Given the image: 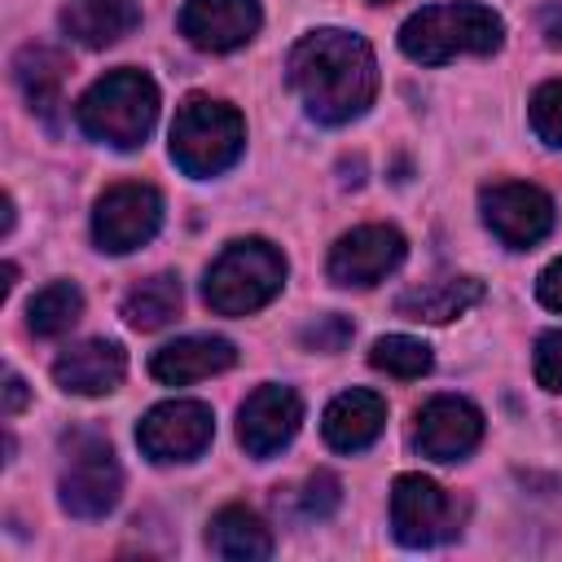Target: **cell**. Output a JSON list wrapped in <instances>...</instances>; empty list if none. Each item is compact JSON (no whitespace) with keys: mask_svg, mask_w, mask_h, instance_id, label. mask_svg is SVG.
I'll return each mask as SVG.
<instances>
[{"mask_svg":"<svg viewBox=\"0 0 562 562\" xmlns=\"http://www.w3.org/2000/svg\"><path fill=\"white\" fill-rule=\"evenodd\" d=\"M303 426V400L290 386H259L255 395H246L241 413H237V439L250 457L268 461L277 457Z\"/></svg>","mask_w":562,"mask_h":562,"instance_id":"4fadbf2b","label":"cell"},{"mask_svg":"<svg viewBox=\"0 0 562 562\" xmlns=\"http://www.w3.org/2000/svg\"><path fill=\"white\" fill-rule=\"evenodd\" d=\"M281 285H285V255L263 237H237L206 268L202 299L220 316H250L263 303H272Z\"/></svg>","mask_w":562,"mask_h":562,"instance_id":"277c9868","label":"cell"},{"mask_svg":"<svg viewBox=\"0 0 562 562\" xmlns=\"http://www.w3.org/2000/svg\"><path fill=\"white\" fill-rule=\"evenodd\" d=\"M79 316H83V294H79V285H75V281H53V285H44V290L31 299V307H26V329H31L35 338H61Z\"/></svg>","mask_w":562,"mask_h":562,"instance_id":"603a6c76","label":"cell"},{"mask_svg":"<svg viewBox=\"0 0 562 562\" xmlns=\"http://www.w3.org/2000/svg\"><path fill=\"white\" fill-rule=\"evenodd\" d=\"M211 435H215V413L202 400H162L136 426L140 452L158 465L193 461L211 443Z\"/></svg>","mask_w":562,"mask_h":562,"instance_id":"30bf717a","label":"cell"},{"mask_svg":"<svg viewBox=\"0 0 562 562\" xmlns=\"http://www.w3.org/2000/svg\"><path fill=\"white\" fill-rule=\"evenodd\" d=\"M369 364H373L378 373H391V378H422V373H430L435 356H430V347H426L422 338L386 334V338H378V342L369 347Z\"/></svg>","mask_w":562,"mask_h":562,"instance_id":"cb8c5ba5","label":"cell"},{"mask_svg":"<svg viewBox=\"0 0 562 562\" xmlns=\"http://www.w3.org/2000/svg\"><path fill=\"white\" fill-rule=\"evenodd\" d=\"M483 439V413L465 395H435L417 408L413 448L430 461H461Z\"/></svg>","mask_w":562,"mask_h":562,"instance_id":"7c38bea8","label":"cell"},{"mask_svg":"<svg viewBox=\"0 0 562 562\" xmlns=\"http://www.w3.org/2000/svg\"><path fill=\"white\" fill-rule=\"evenodd\" d=\"M505 40V22L474 0H448V4H426L400 26V48L404 57L422 66H443L461 53L487 57Z\"/></svg>","mask_w":562,"mask_h":562,"instance_id":"7a4b0ae2","label":"cell"},{"mask_svg":"<svg viewBox=\"0 0 562 562\" xmlns=\"http://www.w3.org/2000/svg\"><path fill=\"white\" fill-rule=\"evenodd\" d=\"M536 299H540L549 312H562V259H553V263L540 272V281H536Z\"/></svg>","mask_w":562,"mask_h":562,"instance_id":"f1b7e54d","label":"cell"},{"mask_svg":"<svg viewBox=\"0 0 562 562\" xmlns=\"http://www.w3.org/2000/svg\"><path fill=\"white\" fill-rule=\"evenodd\" d=\"M347 342H351V321L338 316V312L316 316V321L303 329V347H307V351H325V356H334V351H342Z\"/></svg>","mask_w":562,"mask_h":562,"instance_id":"4316f807","label":"cell"},{"mask_svg":"<svg viewBox=\"0 0 562 562\" xmlns=\"http://www.w3.org/2000/svg\"><path fill=\"white\" fill-rule=\"evenodd\" d=\"M246 149V123L228 101L215 97H184L171 123V158L184 176H220Z\"/></svg>","mask_w":562,"mask_h":562,"instance_id":"5b68a950","label":"cell"},{"mask_svg":"<svg viewBox=\"0 0 562 562\" xmlns=\"http://www.w3.org/2000/svg\"><path fill=\"white\" fill-rule=\"evenodd\" d=\"M127 373V356L110 338H83L53 360V382L66 395H110Z\"/></svg>","mask_w":562,"mask_h":562,"instance_id":"9a60e30c","label":"cell"},{"mask_svg":"<svg viewBox=\"0 0 562 562\" xmlns=\"http://www.w3.org/2000/svg\"><path fill=\"white\" fill-rule=\"evenodd\" d=\"M540 26H544V40H549L553 48H562V4H549V9L540 13Z\"/></svg>","mask_w":562,"mask_h":562,"instance_id":"4dcf8cb0","label":"cell"},{"mask_svg":"<svg viewBox=\"0 0 562 562\" xmlns=\"http://www.w3.org/2000/svg\"><path fill=\"white\" fill-rule=\"evenodd\" d=\"M136 22H140L136 0H70L61 9V31L83 48L119 44Z\"/></svg>","mask_w":562,"mask_h":562,"instance_id":"d6986e66","label":"cell"},{"mask_svg":"<svg viewBox=\"0 0 562 562\" xmlns=\"http://www.w3.org/2000/svg\"><path fill=\"white\" fill-rule=\"evenodd\" d=\"M531 364H536V382H540L544 391L562 395V329H549V334L536 338Z\"/></svg>","mask_w":562,"mask_h":562,"instance_id":"83f0119b","label":"cell"},{"mask_svg":"<svg viewBox=\"0 0 562 562\" xmlns=\"http://www.w3.org/2000/svg\"><path fill=\"white\" fill-rule=\"evenodd\" d=\"M176 312H180V277L176 272H158V277L132 285L127 299H123V321L140 334L171 325Z\"/></svg>","mask_w":562,"mask_h":562,"instance_id":"7402d4cb","label":"cell"},{"mask_svg":"<svg viewBox=\"0 0 562 562\" xmlns=\"http://www.w3.org/2000/svg\"><path fill=\"white\" fill-rule=\"evenodd\" d=\"M479 299H483V281L479 277H439V281H422V285L404 290L395 299V312L408 316V321L448 325V321L465 316Z\"/></svg>","mask_w":562,"mask_h":562,"instance_id":"ac0fdd59","label":"cell"},{"mask_svg":"<svg viewBox=\"0 0 562 562\" xmlns=\"http://www.w3.org/2000/svg\"><path fill=\"white\" fill-rule=\"evenodd\" d=\"M483 224L509 250H527L553 233V198L522 180H496L479 193Z\"/></svg>","mask_w":562,"mask_h":562,"instance_id":"ba28073f","label":"cell"},{"mask_svg":"<svg viewBox=\"0 0 562 562\" xmlns=\"http://www.w3.org/2000/svg\"><path fill=\"white\" fill-rule=\"evenodd\" d=\"M158 224H162V193L140 180L105 189L92 211V237L105 255H127L145 246L158 233Z\"/></svg>","mask_w":562,"mask_h":562,"instance_id":"9c48e42d","label":"cell"},{"mask_svg":"<svg viewBox=\"0 0 562 562\" xmlns=\"http://www.w3.org/2000/svg\"><path fill=\"white\" fill-rule=\"evenodd\" d=\"M391 531L404 549H430L461 531V509L435 479L400 474L391 483Z\"/></svg>","mask_w":562,"mask_h":562,"instance_id":"8992f818","label":"cell"},{"mask_svg":"<svg viewBox=\"0 0 562 562\" xmlns=\"http://www.w3.org/2000/svg\"><path fill=\"white\" fill-rule=\"evenodd\" d=\"M338 501H342V487H338V479L329 470H316V474H307L299 483V509H303V518H329L338 509Z\"/></svg>","mask_w":562,"mask_h":562,"instance_id":"484cf974","label":"cell"},{"mask_svg":"<svg viewBox=\"0 0 562 562\" xmlns=\"http://www.w3.org/2000/svg\"><path fill=\"white\" fill-rule=\"evenodd\" d=\"M22 408H26V382L9 369V373H4V417L22 413Z\"/></svg>","mask_w":562,"mask_h":562,"instance_id":"f546056e","label":"cell"},{"mask_svg":"<svg viewBox=\"0 0 562 562\" xmlns=\"http://www.w3.org/2000/svg\"><path fill=\"white\" fill-rule=\"evenodd\" d=\"M259 22V0H184L180 9V35L202 53H233L250 44Z\"/></svg>","mask_w":562,"mask_h":562,"instance_id":"5bb4252c","label":"cell"},{"mask_svg":"<svg viewBox=\"0 0 562 562\" xmlns=\"http://www.w3.org/2000/svg\"><path fill=\"white\" fill-rule=\"evenodd\" d=\"M233 360H237V347L228 338L189 334V338H176V342L158 347L154 360H149V373L162 386H189V382H202L211 373H224Z\"/></svg>","mask_w":562,"mask_h":562,"instance_id":"2e32d148","label":"cell"},{"mask_svg":"<svg viewBox=\"0 0 562 562\" xmlns=\"http://www.w3.org/2000/svg\"><path fill=\"white\" fill-rule=\"evenodd\" d=\"M290 88L316 123H351L378 97V57L373 48L338 26H321L290 48Z\"/></svg>","mask_w":562,"mask_h":562,"instance_id":"6da1fadb","label":"cell"},{"mask_svg":"<svg viewBox=\"0 0 562 562\" xmlns=\"http://www.w3.org/2000/svg\"><path fill=\"white\" fill-rule=\"evenodd\" d=\"M158 119V88L145 70H110L101 75L79 101H75V123L83 136L110 145V149H136L154 132Z\"/></svg>","mask_w":562,"mask_h":562,"instance_id":"3957f363","label":"cell"},{"mask_svg":"<svg viewBox=\"0 0 562 562\" xmlns=\"http://www.w3.org/2000/svg\"><path fill=\"white\" fill-rule=\"evenodd\" d=\"M382 426H386V400L378 391H364V386L334 395L329 408H325V417H321V435L338 452L369 448L382 435Z\"/></svg>","mask_w":562,"mask_h":562,"instance_id":"e0dca14e","label":"cell"},{"mask_svg":"<svg viewBox=\"0 0 562 562\" xmlns=\"http://www.w3.org/2000/svg\"><path fill=\"white\" fill-rule=\"evenodd\" d=\"M13 79L26 97V105L44 119V123H57V110H61V83H66V57L48 44H26L18 57H13Z\"/></svg>","mask_w":562,"mask_h":562,"instance_id":"ffe728a7","label":"cell"},{"mask_svg":"<svg viewBox=\"0 0 562 562\" xmlns=\"http://www.w3.org/2000/svg\"><path fill=\"white\" fill-rule=\"evenodd\" d=\"M527 119H531V132H536L544 145L562 149V79H549V83H540V88L531 92Z\"/></svg>","mask_w":562,"mask_h":562,"instance_id":"d4e9b609","label":"cell"},{"mask_svg":"<svg viewBox=\"0 0 562 562\" xmlns=\"http://www.w3.org/2000/svg\"><path fill=\"white\" fill-rule=\"evenodd\" d=\"M57 492H61V509L66 514L105 518L119 505V492H123V470H119L110 443L97 439V435H79L70 443V457H66Z\"/></svg>","mask_w":562,"mask_h":562,"instance_id":"52a82bcc","label":"cell"},{"mask_svg":"<svg viewBox=\"0 0 562 562\" xmlns=\"http://www.w3.org/2000/svg\"><path fill=\"white\" fill-rule=\"evenodd\" d=\"M404 233L391 224H360L351 233H342L329 250V281L334 285H356L369 290L382 277H391L404 263Z\"/></svg>","mask_w":562,"mask_h":562,"instance_id":"8fae6325","label":"cell"},{"mask_svg":"<svg viewBox=\"0 0 562 562\" xmlns=\"http://www.w3.org/2000/svg\"><path fill=\"white\" fill-rule=\"evenodd\" d=\"M206 549L215 558H237V562H259V558H272V531L268 522L246 509V505H224L211 514V527H206Z\"/></svg>","mask_w":562,"mask_h":562,"instance_id":"44dd1931","label":"cell"}]
</instances>
